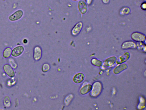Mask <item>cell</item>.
Masks as SVG:
<instances>
[{"label":"cell","mask_w":146,"mask_h":110,"mask_svg":"<svg viewBox=\"0 0 146 110\" xmlns=\"http://www.w3.org/2000/svg\"><path fill=\"white\" fill-rule=\"evenodd\" d=\"M103 86L102 83L99 81L95 82L92 85V87L90 92V95L93 97H98L102 91Z\"/></svg>","instance_id":"6da1fadb"},{"label":"cell","mask_w":146,"mask_h":110,"mask_svg":"<svg viewBox=\"0 0 146 110\" xmlns=\"http://www.w3.org/2000/svg\"><path fill=\"white\" fill-rule=\"evenodd\" d=\"M130 37L133 41L135 42H145L146 37L144 34L139 32H135L130 35Z\"/></svg>","instance_id":"7a4b0ae2"},{"label":"cell","mask_w":146,"mask_h":110,"mask_svg":"<svg viewBox=\"0 0 146 110\" xmlns=\"http://www.w3.org/2000/svg\"><path fill=\"white\" fill-rule=\"evenodd\" d=\"M23 15V11L21 10H18L11 15L9 17V19L11 22L17 21L21 19Z\"/></svg>","instance_id":"3957f363"},{"label":"cell","mask_w":146,"mask_h":110,"mask_svg":"<svg viewBox=\"0 0 146 110\" xmlns=\"http://www.w3.org/2000/svg\"><path fill=\"white\" fill-rule=\"evenodd\" d=\"M83 27V23L82 22L77 23L73 28L71 31V34L74 36L78 35L81 32Z\"/></svg>","instance_id":"277c9868"},{"label":"cell","mask_w":146,"mask_h":110,"mask_svg":"<svg viewBox=\"0 0 146 110\" xmlns=\"http://www.w3.org/2000/svg\"><path fill=\"white\" fill-rule=\"evenodd\" d=\"M123 50L136 49V43L133 40H127L123 42L121 45Z\"/></svg>","instance_id":"5b68a950"},{"label":"cell","mask_w":146,"mask_h":110,"mask_svg":"<svg viewBox=\"0 0 146 110\" xmlns=\"http://www.w3.org/2000/svg\"><path fill=\"white\" fill-rule=\"evenodd\" d=\"M78 9L80 13L82 15H85L88 10V5L86 2L82 0L80 1L78 3Z\"/></svg>","instance_id":"8992f818"},{"label":"cell","mask_w":146,"mask_h":110,"mask_svg":"<svg viewBox=\"0 0 146 110\" xmlns=\"http://www.w3.org/2000/svg\"><path fill=\"white\" fill-rule=\"evenodd\" d=\"M42 50L39 46H36L34 49L33 57L34 60L36 61L39 60L42 56Z\"/></svg>","instance_id":"52a82bcc"},{"label":"cell","mask_w":146,"mask_h":110,"mask_svg":"<svg viewBox=\"0 0 146 110\" xmlns=\"http://www.w3.org/2000/svg\"><path fill=\"white\" fill-rule=\"evenodd\" d=\"M24 48L22 46H19L15 47L12 51L11 54L14 57L20 56L24 51Z\"/></svg>","instance_id":"ba28073f"},{"label":"cell","mask_w":146,"mask_h":110,"mask_svg":"<svg viewBox=\"0 0 146 110\" xmlns=\"http://www.w3.org/2000/svg\"><path fill=\"white\" fill-rule=\"evenodd\" d=\"M92 87V85L90 84H84L80 89V93L82 95H86L90 92Z\"/></svg>","instance_id":"9c48e42d"},{"label":"cell","mask_w":146,"mask_h":110,"mask_svg":"<svg viewBox=\"0 0 146 110\" xmlns=\"http://www.w3.org/2000/svg\"><path fill=\"white\" fill-rule=\"evenodd\" d=\"M85 78V74L82 73L76 74L73 78V81L76 84H80L82 82Z\"/></svg>","instance_id":"30bf717a"},{"label":"cell","mask_w":146,"mask_h":110,"mask_svg":"<svg viewBox=\"0 0 146 110\" xmlns=\"http://www.w3.org/2000/svg\"><path fill=\"white\" fill-rule=\"evenodd\" d=\"M130 57V54L128 52H126L117 59L116 63L118 64L124 63L129 60Z\"/></svg>","instance_id":"8fae6325"},{"label":"cell","mask_w":146,"mask_h":110,"mask_svg":"<svg viewBox=\"0 0 146 110\" xmlns=\"http://www.w3.org/2000/svg\"><path fill=\"white\" fill-rule=\"evenodd\" d=\"M128 68V66L126 64H118L114 69L113 72L114 74L117 75L126 70Z\"/></svg>","instance_id":"7c38bea8"},{"label":"cell","mask_w":146,"mask_h":110,"mask_svg":"<svg viewBox=\"0 0 146 110\" xmlns=\"http://www.w3.org/2000/svg\"><path fill=\"white\" fill-rule=\"evenodd\" d=\"M117 57L112 56L107 58L104 62V65L107 67H111L114 65L116 62Z\"/></svg>","instance_id":"4fadbf2b"},{"label":"cell","mask_w":146,"mask_h":110,"mask_svg":"<svg viewBox=\"0 0 146 110\" xmlns=\"http://www.w3.org/2000/svg\"><path fill=\"white\" fill-rule=\"evenodd\" d=\"M3 69L6 74L9 77H13L15 76V73L12 67L9 65L6 64L3 67Z\"/></svg>","instance_id":"5bb4252c"},{"label":"cell","mask_w":146,"mask_h":110,"mask_svg":"<svg viewBox=\"0 0 146 110\" xmlns=\"http://www.w3.org/2000/svg\"><path fill=\"white\" fill-rule=\"evenodd\" d=\"M145 99L144 97L140 96L139 98V102L137 106V108L139 110H142L145 108Z\"/></svg>","instance_id":"9a60e30c"},{"label":"cell","mask_w":146,"mask_h":110,"mask_svg":"<svg viewBox=\"0 0 146 110\" xmlns=\"http://www.w3.org/2000/svg\"><path fill=\"white\" fill-rule=\"evenodd\" d=\"M131 12L130 9L128 7H124L122 8L119 12L120 15L121 16L129 15Z\"/></svg>","instance_id":"2e32d148"},{"label":"cell","mask_w":146,"mask_h":110,"mask_svg":"<svg viewBox=\"0 0 146 110\" xmlns=\"http://www.w3.org/2000/svg\"><path fill=\"white\" fill-rule=\"evenodd\" d=\"M136 48L144 52H146V43L145 42H136Z\"/></svg>","instance_id":"e0dca14e"},{"label":"cell","mask_w":146,"mask_h":110,"mask_svg":"<svg viewBox=\"0 0 146 110\" xmlns=\"http://www.w3.org/2000/svg\"><path fill=\"white\" fill-rule=\"evenodd\" d=\"M91 64L94 66L100 67L103 64L102 62L96 58H93L91 60Z\"/></svg>","instance_id":"ac0fdd59"},{"label":"cell","mask_w":146,"mask_h":110,"mask_svg":"<svg viewBox=\"0 0 146 110\" xmlns=\"http://www.w3.org/2000/svg\"><path fill=\"white\" fill-rule=\"evenodd\" d=\"M12 52V49L10 47H8L6 48L3 52L4 57L5 58H9L11 56Z\"/></svg>","instance_id":"d6986e66"},{"label":"cell","mask_w":146,"mask_h":110,"mask_svg":"<svg viewBox=\"0 0 146 110\" xmlns=\"http://www.w3.org/2000/svg\"><path fill=\"white\" fill-rule=\"evenodd\" d=\"M9 62L11 66L14 69H15L17 68L18 65L14 59L12 58H10L9 60Z\"/></svg>","instance_id":"ffe728a7"},{"label":"cell","mask_w":146,"mask_h":110,"mask_svg":"<svg viewBox=\"0 0 146 110\" xmlns=\"http://www.w3.org/2000/svg\"><path fill=\"white\" fill-rule=\"evenodd\" d=\"M50 69V66L49 65L45 64L43 65L42 67V71L44 72H48Z\"/></svg>","instance_id":"44dd1931"},{"label":"cell","mask_w":146,"mask_h":110,"mask_svg":"<svg viewBox=\"0 0 146 110\" xmlns=\"http://www.w3.org/2000/svg\"><path fill=\"white\" fill-rule=\"evenodd\" d=\"M4 103L5 105H6L7 103V107L9 106L10 105V98L9 97H6L4 99Z\"/></svg>","instance_id":"7402d4cb"},{"label":"cell","mask_w":146,"mask_h":110,"mask_svg":"<svg viewBox=\"0 0 146 110\" xmlns=\"http://www.w3.org/2000/svg\"><path fill=\"white\" fill-rule=\"evenodd\" d=\"M140 8L142 10L145 11L146 10V2L143 3L141 5Z\"/></svg>","instance_id":"603a6c76"},{"label":"cell","mask_w":146,"mask_h":110,"mask_svg":"<svg viewBox=\"0 0 146 110\" xmlns=\"http://www.w3.org/2000/svg\"><path fill=\"white\" fill-rule=\"evenodd\" d=\"M85 2L87 5L90 6L91 5L93 1V0H85Z\"/></svg>","instance_id":"cb8c5ba5"},{"label":"cell","mask_w":146,"mask_h":110,"mask_svg":"<svg viewBox=\"0 0 146 110\" xmlns=\"http://www.w3.org/2000/svg\"><path fill=\"white\" fill-rule=\"evenodd\" d=\"M102 2L105 4H109L110 2V0H102Z\"/></svg>","instance_id":"d4e9b609"},{"label":"cell","mask_w":146,"mask_h":110,"mask_svg":"<svg viewBox=\"0 0 146 110\" xmlns=\"http://www.w3.org/2000/svg\"><path fill=\"white\" fill-rule=\"evenodd\" d=\"M71 1H80V0H71Z\"/></svg>","instance_id":"484cf974"},{"label":"cell","mask_w":146,"mask_h":110,"mask_svg":"<svg viewBox=\"0 0 146 110\" xmlns=\"http://www.w3.org/2000/svg\"></svg>","instance_id":"4316f807"}]
</instances>
